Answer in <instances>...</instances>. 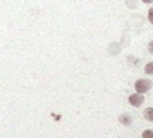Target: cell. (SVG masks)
<instances>
[{
  "label": "cell",
  "instance_id": "obj_8",
  "mask_svg": "<svg viewBox=\"0 0 153 138\" xmlns=\"http://www.w3.org/2000/svg\"><path fill=\"white\" fill-rule=\"evenodd\" d=\"M149 52H151V54H153V41H151V43H149Z\"/></svg>",
  "mask_w": 153,
  "mask_h": 138
},
{
  "label": "cell",
  "instance_id": "obj_5",
  "mask_svg": "<svg viewBox=\"0 0 153 138\" xmlns=\"http://www.w3.org/2000/svg\"><path fill=\"white\" fill-rule=\"evenodd\" d=\"M142 138H153V131H151V129H146V131L142 133Z\"/></svg>",
  "mask_w": 153,
  "mask_h": 138
},
{
  "label": "cell",
  "instance_id": "obj_2",
  "mask_svg": "<svg viewBox=\"0 0 153 138\" xmlns=\"http://www.w3.org/2000/svg\"><path fill=\"white\" fill-rule=\"evenodd\" d=\"M142 102H144L142 93H133V95H130V104H131V106H140Z\"/></svg>",
  "mask_w": 153,
  "mask_h": 138
},
{
  "label": "cell",
  "instance_id": "obj_3",
  "mask_svg": "<svg viewBox=\"0 0 153 138\" xmlns=\"http://www.w3.org/2000/svg\"><path fill=\"white\" fill-rule=\"evenodd\" d=\"M144 118H146V120H149V122H153V108L144 109Z\"/></svg>",
  "mask_w": 153,
  "mask_h": 138
},
{
  "label": "cell",
  "instance_id": "obj_9",
  "mask_svg": "<svg viewBox=\"0 0 153 138\" xmlns=\"http://www.w3.org/2000/svg\"><path fill=\"white\" fill-rule=\"evenodd\" d=\"M142 2H144V4H151V2H153V0H142Z\"/></svg>",
  "mask_w": 153,
  "mask_h": 138
},
{
  "label": "cell",
  "instance_id": "obj_1",
  "mask_svg": "<svg viewBox=\"0 0 153 138\" xmlns=\"http://www.w3.org/2000/svg\"><path fill=\"white\" fill-rule=\"evenodd\" d=\"M149 88H151V83H149L148 79H139V81L135 83V90H137V93H146Z\"/></svg>",
  "mask_w": 153,
  "mask_h": 138
},
{
  "label": "cell",
  "instance_id": "obj_7",
  "mask_svg": "<svg viewBox=\"0 0 153 138\" xmlns=\"http://www.w3.org/2000/svg\"><path fill=\"white\" fill-rule=\"evenodd\" d=\"M148 18H149V22L153 23V9H149V13H148Z\"/></svg>",
  "mask_w": 153,
  "mask_h": 138
},
{
  "label": "cell",
  "instance_id": "obj_6",
  "mask_svg": "<svg viewBox=\"0 0 153 138\" xmlns=\"http://www.w3.org/2000/svg\"><path fill=\"white\" fill-rule=\"evenodd\" d=\"M146 74H153V63H148L146 65Z\"/></svg>",
  "mask_w": 153,
  "mask_h": 138
},
{
  "label": "cell",
  "instance_id": "obj_4",
  "mask_svg": "<svg viewBox=\"0 0 153 138\" xmlns=\"http://www.w3.org/2000/svg\"><path fill=\"white\" fill-rule=\"evenodd\" d=\"M119 120H121V124H124V126H130V124H131V118H130L128 115H121Z\"/></svg>",
  "mask_w": 153,
  "mask_h": 138
}]
</instances>
